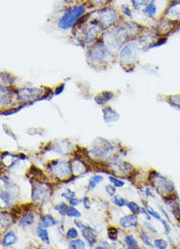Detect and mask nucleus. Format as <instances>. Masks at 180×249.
<instances>
[{
    "mask_svg": "<svg viewBox=\"0 0 180 249\" xmlns=\"http://www.w3.org/2000/svg\"><path fill=\"white\" fill-rule=\"evenodd\" d=\"M146 27L127 19H122L118 24L108 29L102 35L101 39L107 47L115 54L126 41L139 37L145 31Z\"/></svg>",
    "mask_w": 180,
    "mask_h": 249,
    "instance_id": "obj_1",
    "label": "nucleus"
},
{
    "mask_svg": "<svg viewBox=\"0 0 180 249\" xmlns=\"http://www.w3.org/2000/svg\"><path fill=\"white\" fill-rule=\"evenodd\" d=\"M64 87H65V84H64V83H62L61 85L57 86V88H56V90H55V92H54V95H55V96L60 95V94L64 91Z\"/></svg>",
    "mask_w": 180,
    "mask_h": 249,
    "instance_id": "obj_50",
    "label": "nucleus"
},
{
    "mask_svg": "<svg viewBox=\"0 0 180 249\" xmlns=\"http://www.w3.org/2000/svg\"><path fill=\"white\" fill-rule=\"evenodd\" d=\"M130 5L133 9V11H136V12H139V11H142L144 5L141 3L140 0H130Z\"/></svg>",
    "mask_w": 180,
    "mask_h": 249,
    "instance_id": "obj_41",
    "label": "nucleus"
},
{
    "mask_svg": "<svg viewBox=\"0 0 180 249\" xmlns=\"http://www.w3.org/2000/svg\"><path fill=\"white\" fill-rule=\"evenodd\" d=\"M162 17L180 28V0L168 1L167 5L162 13Z\"/></svg>",
    "mask_w": 180,
    "mask_h": 249,
    "instance_id": "obj_10",
    "label": "nucleus"
},
{
    "mask_svg": "<svg viewBox=\"0 0 180 249\" xmlns=\"http://www.w3.org/2000/svg\"><path fill=\"white\" fill-rule=\"evenodd\" d=\"M15 91L16 88L13 86H0V105H1L2 109L12 105L15 100Z\"/></svg>",
    "mask_w": 180,
    "mask_h": 249,
    "instance_id": "obj_13",
    "label": "nucleus"
},
{
    "mask_svg": "<svg viewBox=\"0 0 180 249\" xmlns=\"http://www.w3.org/2000/svg\"><path fill=\"white\" fill-rule=\"evenodd\" d=\"M88 0H63V2L68 5V4H74V3H85Z\"/></svg>",
    "mask_w": 180,
    "mask_h": 249,
    "instance_id": "obj_49",
    "label": "nucleus"
},
{
    "mask_svg": "<svg viewBox=\"0 0 180 249\" xmlns=\"http://www.w3.org/2000/svg\"><path fill=\"white\" fill-rule=\"evenodd\" d=\"M102 244H103V246L105 247V248H111V246L108 244V242H107V241H105V240H102Z\"/></svg>",
    "mask_w": 180,
    "mask_h": 249,
    "instance_id": "obj_55",
    "label": "nucleus"
},
{
    "mask_svg": "<svg viewBox=\"0 0 180 249\" xmlns=\"http://www.w3.org/2000/svg\"><path fill=\"white\" fill-rule=\"evenodd\" d=\"M57 224H58V222H57V221L54 219V217L53 215H51V214L43 215V216L40 218L39 222H38V226H40V227H42V228H44V229H49V228L54 227V226H55V225H57Z\"/></svg>",
    "mask_w": 180,
    "mask_h": 249,
    "instance_id": "obj_22",
    "label": "nucleus"
},
{
    "mask_svg": "<svg viewBox=\"0 0 180 249\" xmlns=\"http://www.w3.org/2000/svg\"><path fill=\"white\" fill-rule=\"evenodd\" d=\"M89 18L98 22L105 30L112 28L124 19L119 9L112 5L91 10L89 12Z\"/></svg>",
    "mask_w": 180,
    "mask_h": 249,
    "instance_id": "obj_6",
    "label": "nucleus"
},
{
    "mask_svg": "<svg viewBox=\"0 0 180 249\" xmlns=\"http://www.w3.org/2000/svg\"><path fill=\"white\" fill-rule=\"evenodd\" d=\"M146 209H147L148 213L152 216V218H154V219H156V220H158V221H161V220H162L161 215H160L157 211H155V210L152 208V207H150V206H146Z\"/></svg>",
    "mask_w": 180,
    "mask_h": 249,
    "instance_id": "obj_43",
    "label": "nucleus"
},
{
    "mask_svg": "<svg viewBox=\"0 0 180 249\" xmlns=\"http://www.w3.org/2000/svg\"><path fill=\"white\" fill-rule=\"evenodd\" d=\"M75 196H76L75 192L72 191V190L69 189V188H66V190L61 193V197L64 198V199H66V200H70L72 197H75Z\"/></svg>",
    "mask_w": 180,
    "mask_h": 249,
    "instance_id": "obj_44",
    "label": "nucleus"
},
{
    "mask_svg": "<svg viewBox=\"0 0 180 249\" xmlns=\"http://www.w3.org/2000/svg\"><path fill=\"white\" fill-rule=\"evenodd\" d=\"M105 31L106 30L98 22L89 18L88 13L81 23L72 31V38L78 45L88 48L97 43Z\"/></svg>",
    "mask_w": 180,
    "mask_h": 249,
    "instance_id": "obj_2",
    "label": "nucleus"
},
{
    "mask_svg": "<svg viewBox=\"0 0 180 249\" xmlns=\"http://www.w3.org/2000/svg\"><path fill=\"white\" fill-rule=\"evenodd\" d=\"M119 11L124 19L131 20L133 18V9H132L130 3H122L119 6Z\"/></svg>",
    "mask_w": 180,
    "mask_h": 249,
    "instance_id": "obj_26",
    "label": "nucleus"
},
{
    "mask_svg": "<svg viewBox=\"0 0 180 249\" xmlns=\"http://www.w3.org/2000/svg\"><path fill=\"white\" fill-rule=\"evenodd\" d=\"M82 203H83V205H84V207H85V209L89 210L90 208H91V202H90V198H89V197L85 196V197L82 199Z\"/></svg>",
    "mask_w": 180,
    "mask_h": 249,
    "instance_id": "obj_47",
    "label": "nucleus"
},
{
    "mask_svg": "<svg viewBox=\"0 0 180 249\" xmlns=\"http://www.w3.org/2000/svg\"><path fill=\"white\" fill-rule=\"evenodd\" d=\"M154 246L158 249H165L168 246V242L163 238H156L154 240Z\"/></svg>",
    "mask_w": 180,
    "mask_h": 249,
    "instance_id": "obj_40",
    "label": "nucleus"
},
{
    "mask_svg": "<svg viewBox=\"0 0 180 249\" xmlns=\"http://www.w3.org/2000/svg\"><path fill=\"white\" fill-rule=\"evenodd\" d=\"M143 225H144L145 229H148L151 232H153V233H157V232H158V231L155 229V227H154V226H152V225L150 224V222H149V221H148V222H144V223H143Z\"/></svg>",
    "mask_w": 180,
    "mask_h": 249,
    "instance_id": "obj_48",
    "label": "nucleus"
},
{
    "mask_svg": "<svg viewBox=\"0 0 180 249\" xmlns=\"http://www.w3.org/2000/svg\"><path fill=\"white\" fill-rule=\"evenodd\" d=\"M103 114H104V120L107 123L115 122V121L119 120V117H120L119 113L109 106H106L103 108Z\"/></svg>",
    "mask_w": 180,
    "mask_h": 249,
    "instance_id": "obj_18",
    "label": "nucleus"
},
{
    "mask_svg": "<svg viewBox=\"0 0 180 249\" xmlns=\"http://www.w3.org/2000/svg\"><path fill=\"white\" fill-rule=\"evenodd\" d=\"M51 196V188L49 183L38 182L32 190V199L34 202H46Z\"/></svg>",
    "mask_w": 180,
    "mask_h": 249,
    "instance_id": "obj_11",
    "label": "nucleus"
},
{
    "mask_svg": "<svg viewBox=\"0 0 180 249\" xmlns=\"http://www.w3.org/2000/svg\"><path fill=\"white\" fill-rule=\"evenodd\" d=\"M67 217L69 218H74V219H78L82 217V214L80 213L79 210H77L74 206H69L68 207V210H67Z\"/></svg>",
    "mask_w": 180,
    "mask_h": 249,
    "instance_id": "obj_37",
    "label": "nucleus"
},
{
    "mask_svg": "<svg viewBox=\"0 0 180 249\" xmlns=\"http://www.w3.org/2000/svg\"><path fill=\"white\" fill-rule=\"evenodd\" d=\"M115 57L116 54L107 47L101 38L97 43L88 47L86 50V58L88 64L96 69L106 68L107 65L110 64Z\"/></svg>",
    "mask_w": 180,
    "mask_h": 249,
    "instance_id": "obj_4",
    "label": "nucleus"
},
{
    "mask_svg": "<svg viewBox=\"0 0 180 249\" xmlns=\"http://www.w3.org/2000/svg\"><path fill=\"white\" fill-rule=\"evenodd\" d=\"M126 207L128 208V210L134 214V215H139L142 213V208L138 205L137 202H134V201H130L127 203Z\"/></svg>",
    "mask_w": 180,
    "mask_h": 249,
    "instance_id": "obj_30",
    "label": "nucleus"
},
{
    "mask_svg": "<svg viewBox=\"0 0 180 249\" xmlns=\"http://www.w3.org/2000/svg\"><path fill=\"white\" fill-rule=\"evenodd\" d=\"M68 246L71 249H84L86 247V243L84 240H82L80 238H75V239L70 240Z\"/></svg>",
    "mask_w": 180,
    "mask_h": 249,
    "instance_id": "obj_32",
    "label": "nucleus"
},
{
    "mask_svg": "<svg viewBox=\"0 0 180 249\" xmlns=\"http://www.w3.org/2000/svg\"><path fill=\"white\" fill-rule=\"evenodd\" d=\"M106 192L109 195V196H113V195H115V193H116V187L112 184V183H110V184H108V185H106Z\"/></svg>",
    "mask_w": 180,
    "mask_h": 249,
    "instance_id": "obj_45",
    "label": "nucleus"
},
{
    "mask_svg": "<svg viewBox=\"0 0 180 249\" xmlns=\"http://www.w3.org/2000/svg\"><path fill=\"white\" fill-rule=\"evenodd\" d=\"M104 179H105V178L102 175H94V176H92V178L89 179L88 190L89 191L94 190L97 185H99L100 183H102L104 181Z\"/></svg>",
    "mask_w": 180,
    "mask_h": 249,
    "instance_id": "obj_27",
    "label": "nucleus"
},
{
    "mask_svg": "<svg viewBox=\"0 0 180 249\" xmlns=\"http://www.w3.org/2000/svg\"><path fill=\"white\" fill-rule=\"evenodd\" d=\"M123 240H124V243L126 244L127 248H129V249H136L139 247L138 241L136 238H135V236L133 234H127Z\"/></svg>",
    "mask_w": 180,
    "mask_h": 249,
    "instance_id": "obj_28",
    "label": "nucleus"
},
{
    "mask_svg": "<svg viewBox=\"0 0 180 249\" xmlns=\"http://www.w3.org/2000/svg\"><path fill=\"white\" fill-rule=\"evenodd\" d=\"M68 202H69V205H70V206L76 207V206H78V205L82 202V199H79V198H77V197L75 196V197H72L70 200H68Z\"/></svg>",
    "mask_w": 180,
    "mask_h": 249,
    "instance_id": "obj_46",
    "label": "nucleus"
},
{
    "mask_svg": "<svg viewBox=\"0 0 180 249\" xmlns=\"http://www.w3.org/2000/svg\"><path fill=\"white\" fill-rule=\"evenodd\" d=\"M0 197H1V202L5 205V206H9L11 205L14 197L13 194L10 191L7 190H1V193H0Z\"/></svg>",
    "mask_w": 180,
    "mask_h": 249,
    "instance_id": "obj_31",
    "label": "nucleus"
},
{
    "mask_svg": "<svg viewBox=\"0 0 180 249\" xmlns=\"http://www.w3.org/2000/svg\"><path fill=\"white\" fill-rule=\"evenodd\" d=\"M36 221V216L32 212H26L22 215V217L19 219L18 226L22 229H26L31 227Z\"/></svg>",
    "mask_w": 180,
    "mask_h": 249,
    "instance_id": "obj_21",
    "label": "nucleus"
},
{
    "mask_svg": "<svg viewBox=\"0 0 180 249\" xmlns=\"http://www.w3.org/2000/svg\"><path fill=\"white\" fill-rule=\"evenodd\" d=\"M12 224V216L6 211L1 212V230H6Z\"/></svg>",
    "mask_w": 180,
    "mask_h": 249,
    "instance_id": "obj_29",
    "label": "nucleus"
},
{
    "mask_svg": "<svg viewBox=\"0 0 180 249\" xmlns=\"http://www.w3.org/2000/svg\"><path fill=\"white\" fill-rule=\"evenodd\" d=\"M160 222H161V224L163 226L165 231H166V232H169V231H170V227H169V225H168V222L165 221V220H162V219Z\"/></svg>",
    "mask_w": 180,
    "mask_h": 249,
    "instance_id": "obj_51",
    "label": "nucleus"
},
{
    "mask_svg": "<svg viewBox=\"0 0 180 249\" xmlns=\"http://www.w3.org/2000/svg\"><path fill=\"white\" fill-rule=\"evenodd\" d=\"M65 237L69 240H72V239H75V238H78L79 237V231H77L76 228H69L66 232H65Z\"/></svg>",
    "mask_w": 180,
    "mask_h": 249,
    "instance_id": "obj_38",
    "label": "nucleus"
},
{
    "mask_svg": "<svg viewBox=\"0 0 180 249\" xmlns=\"http://www.w3.org/2000/svg\"><path fill=\"white\" fill-rule=\"evenodd\" d=\"M90 11L91 8L87 2L66 5L56 22L57 28L62 32L73 31Z\"/></svg>",
    "mask_w": 180,
    "mask_h": 249,
    "instance_id": "obj_3",
    "label": "nucleus"
},
{
    "mask_svg": "<svg viewBox=\"0 0 180 249\" xmlns=\"http://www.w3.org/2000/svg\"><path fill=\"white\" fill-rule=\"evenodd\" d=\"M68 205L65 203V202H61V203H58L56 205H54V209L59 213V215L61 216H66L67 214V210H68Z\"/></svg>",
    "mask_w": 180,
    "mask_h": 249,
    "instance_id": "obj_34",
    "label": "nucleus"
},
{
    "mask_svg": "<svg viewBox=\"0 0 180 249\" xmlns=\"http://www.w3.org/2000/svg\"><path fill=\"white\" fill-rule=\"evenodd\" d=\"M168 1H173V0H168Z\"/></svg>",
    "mask_w": 180,
    "mask_h": 249,
    "instance_id": "obj_58",
    "label": "nucleus"
},
{
    "mask_svg": "<svg viewBox=\"0 0 180 249\" xmlns=\"http://www.w3.org/2000/svg\"><path fill=\"white\" fill-rule=\"evenodd\" d=\"M74 224H75V226L78 228V229H80V230H83L85 227H86V224H84L82 221H80V220H75L74 221Z\"/></svg>",
    "mask_w": 180,
    "mask_h": 249,
    "instance_id": "obj_52",
    "label": "nucleus"
},
{
    "mask_svg": "<svg viewBox=\"0 0 180 249\" xmlns=\"http://www.w3.org/2000/svg\"><path fill=\"white\" fill-rule=\"evenodd\" d=\"M16 82V78L8 72L2 71L1 72V85L4 86H14Z\"/></svg>",
    "mask_w": 180,
    "mask_h": 249,
    "instance_id": "obj_25",
    "label": "nucleus"
},
{
    "mask_svg": "<svg viewBox=\"0 0 180 249\" xmlns=\"http://www.w3.org/2000/svg\"><path fill=\"white\" fill-rule=\"evenodd\" d=\"M150 176V180L153 181V185L156 187V190L159 192L160 195H166L165 197H167L175 194V187L170 179L155 171H153Z\"/></svg>",
    "mask_w": 180,
    "mask_h": 249,
    "instance_id": "obj_8",
    "label": "nucleus"
},
{
    "mask_svg": "<svg viewBox=\"0 0 180 249\" xmlns=\"http://www.w3.org/2000/svg\"><path fill=\"white\" fill-rule=\"evenodd\" d=\"M159 12L158 4L156 0H149V2L143 7L142 13L143 15L150 20H155Z\"/></svg>",
    "mask_w": 180,
    "mask_h": 249,
    "instance_id": "obj_16",
    "label": "nucleus"
},
{
    "mask_svg": "<svg viewBox=\"0 0 180 249\" xmlns=\"http://www.w3.org/2000/svg\"><path fill=\"white\" fill-rule=\"evenodd\" d=\"M50 172L57 178H68L72 175V165L66 160H53L49 165Z\"/></svg>",
    "mask_w": 180,
    "mask_h": 249,
    "instance_id": "obj_9",
    "label": "nucleus"
},
{
    "mask_svg": "<svg viewBox=\"0 0 180 249\" xmlns=\"http://www.w3.org/2000/svg\"><path fill=\"white\" fill-rule=\"evenodd\" d=\"M160 209H161V211L162 212V214H163V216L166 218V220H167V222L168 223H170L171 224V221H170V219H169V216H168V214L166 213V211L162 208V207H160Z\"/></svg>",
    "mask_w": 180,
    "mask_h": 249,
    "instance_id": "obj_54",
    "label": "nucleus"
},
{
    "mask_svg": "<svg viewBox=\"0 0 180 249\" xmlns=\"http://www.w3.org/2000/svg\"><path fill=\"white\" fill-rule=\"evenodd\" d=\"M140 1H141V3H142L144 6H145V5H146V4L149 2V0H140Z\"/></svg>",
    "mask_w": 180,
    "mask_h": 249,
    "instance_id": "obj_57",
    "label": "nucleus"
},
{
    "mask_svg": "<svg viewBox=\"0 0 180 249\" xmlns=\"http://www.w3.org/2000/svg\"><path fill=\"white\" fill-rule=\"evenodd\" d=\"M118 234H119V231L117 228L115 227H109L108 229V236L111 241H116L118 239Z\"/></svg>",
    "mask_w": 180,
    "mask_h": 249,
    "instance_id": "obj_36",
    "label": "nucleus"
},
{
    "mask_svg": "<svg viewBox=\"0 0 180 249\" xmlns=\"http://www.w3.org/2000/svg\"><path fill=\"white\" fill-rule=\"evenodd\" d=\"M114 98V93L111 91H104L95 97V102L99 106H106Z\"/></svg>",
    "mask_w": 180,
    "mask_h": 249,
    "instance_id": "obj_20",
    "label": "nucleus"
},
{
    "mask_svg": "<svg viewBox=\"0 0 180 249\" xmlns=\"http://www.w3.org/2000/svg\"><path fill=\"white\" fill-rule=\"evenodd\" d=\"M18 242V236L14 231H8L2 235L1 246L2 247H11Z\"/></svg>",
    "mask_w": 180,
    "mask_h": 249,
    "instance_id": "obj_19",
    "label": "nucleus"
},
{
    "mask_svg": "<svg viewBox=\"0 0 180 249\" xmlns=\"http://www.w3.org/2000/svg\"><path fill=\"white\" fill-rule=\"evenodd\" d=\"M46 96V89L40 87H21L16 88L15 91V101L23 105L42 100Z\"/></svg>",
    "mask_w": 180,
    "mask_h": 249,
    "instance_id": "obj_7",
    "label": "nucleus"
},
{
    "mask_svg": "<svg viewBox=\"0 0 180 249\" xmlns=\"http://www.w3.org/2000/svg\"><path fill=\"white\" fill-rule=\"evenodd\" d=\"M167 102L173 107H175L177 109H180V94L167 97Z\"/></svg>",
    "mask_w": 180,
    "mask_h": 249,
    "instance_id": "obj_35",
    "label": "nucleus"
},
{
    "mask_svg": "<svg viewBox=\"0 0 180 249\" xmlns=\"http://www.w3.org/2000/svg\"><path fill=\"white\" fill-rule=\"evenodd\" d=\"M112 1L113 0H88L87 3L89 4L91 10H93V9H98L105 6L111 5Z\"/></svg>",
    "mask_w": 180,
    "mask_h": 249,
    "instance_id": "obj_24",
    "label": "nucleus"
},
{
    "mask_svg": "<svg viewBox=\"0 0 180 249\" xmlns=\"http://www.w3.org/2000/svg\"><path fill=\"white\" fill-rule=\"evenodd\" d=\"M108 179H109L110 183H112V184H113L115 187H118V188H120V187H123V186L125 185V182H124V181H122L121 179H119V178H115V177L109 176Z\"/></svg>",
    "mask_w": 180,
    "mask_h": 249,
    "instance_id": "obj_42",
    "label": "nucleus"
},
{
    "mask_svg": "<svg viewBox=\"0 0 180 249\" xmlns=\"http://www.w3.org/2000/svg\"><path fill=\"white\" fill-rule=\"evenodd\" d=\"M179 27L176 26L175 24L171 23L170 21L162 18V16L156 20V23L154 25V29L156 30V32L163 37H166L169 34L173 33L174 31H176Z\"/></svg>",
    "mask_w": 180,
    "mask_h": 249,
    "instance_id": "obj_12",
    "label": "nucleus"
},
{
    "mask_svg": "<svg viewBox=\"0 0 180 249\" xmlns=\"http://www.w3.org/2000/svg\"><path fill=\"white\" fill-rule=\"evenodd\" d=\"M145 47L139 37L130 39L118 50L116 57L125 70H131L138 63L140 52L144 51Z\"/></svg>",
    "mask_w": 180,
    "mask_h": 249,
    "instance_id": "obj_5",
    "label": "nucleus"
},
{
    "mask_svg": "<svg viewBox=\"0 0 180 249\" xmlns=\"http://www.w3.org/2000/svg\"><path fill=\"white\" fill-rule=\"evenodd\" d=\"M112 150H113V145L111 143H109L108 141L103 138H99L94 142V149L92 153L95 155V157L105 158Z\"/></svg>",
    "mask_w": 180,
    "mask_h": 249,
    "instance_id": "obj_14",
    "label": "nucleus"
},
{
    "mask_svg": "<svg viewBox=\"0 0 180 249\" xmlns=\"http://www.w3.org/2000/svg\"><path fill=\"white\" fill-rule=\"evenodd\" d=\"M36 233L37 237L40 239L41 242L46 243V244H51V238H50V233L47 229H44L40 226H37L36 229Z\"/></svg>",
    "mask_w": 180,
    "mask_h": 249,
    "instance_id": "obj_23",
    "label": "nucleus"
},
{
    "mask_svg": "<svg viewBox=\"0 0 180 249\" xmlns=\"http://www.w3.org/2000/svg\"><path fill=\"white\" fill-rule=\"evenodd\" d=\"M119 225L122 229L127 230V229H132V228H137L139 226L138 218L137 215H125L119 220Z\"/></svg>",
    "mask_w": 180,
    "mask_h": 249,
    "instance_id": "obj_17",
    "label": "nucleus"
},
{
    "mask_svg": "<svg viewBox=\"0 0 180 249\" xmlns=\"http://www.w3.org/2000/svg\"><path fill=\"white\" fill-rule=\"evenodd\" d=\"M3 128H4V131L6 132V133H8V131H7V128H6V125H3ZM9 136H12L14 139H16V136H14L13 135V133L12 132H10V134H9Z\"/></svg>",
    "mask_w": 180,
    "mask_h": 249,
    "instance_id": "obj_56",
    "label": "nucleus"
},
{
    "mask_svg": "<svg viewBox=\"0 0 180 249\" xmlns=\"http://www.w3.org/2000/svg\"><path fill=\"white\" fill-rule=\"evenodd\" d=\"M82 235L84 236L85 240L87 241V243L89 244L90 247H93L97 241H98V232L96 231L95 229H93L92 227H90L89 225H86V227L81 230Z\"/></svg>",
    "mask_w": 180,
    "mask_h": 249,
    "instance_id": "obj_15",
    "label": "nucleus"
},
{
    "mask_svg": "<svg viewBox=\"0 0 180 249\" xmlns=\"http://www.w3.org/2000/svg\"><path fill=\"white\" fill-rule=\"evenodd\" d=\"M144 194H145V196L146 197H152V198H155V195H154V193H153V191H152V189L151 188H146L145 190H144Z\"/></svg>",
    "mask_w": 180,
    "mask_h": 249,
    "instance_id": "obj_53",
    "label": "nucleus"
},
{
    "mask_svg": "<svg viewBox=\"0 0 180 249\" xmlns=\"http://www.w3.org/2000/svg\"><path fill=\"white\" fill-rule=\"evenodd\" d=\"M140 238L142 239V241H143V243L144 244H146L147 246H149V247H153L154 246V244H153V242L150 240V236H149V234L146 232V231L145 230H141L140 231Z\"/></svg>",
    "mask_w": 180,
    "mask_h": 249,
    "instance_id": "obj_39",
    "label": "nucleus"
},
{
    "mask_svg": "<svg viewBox=\"0 0 180 249\" xmlns=\"http://www.w3.org/2000/svg\"><path fill=\"white\" fill-rule=\"evenodd\" d=\"M112 203H113L115 206L119 207V208H122V207H125V206L127 205L128 202H127V200H126L124 197H122L121 195L115 194V195L112 196Z\"/></svg>",
    "mask_w": 180,
    "mask_h": 249,
    "instance_id": "obj_33",
    "label": "nucleus"
}]
</instances>
